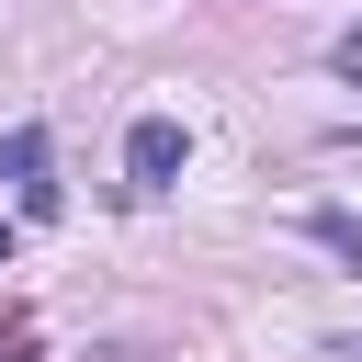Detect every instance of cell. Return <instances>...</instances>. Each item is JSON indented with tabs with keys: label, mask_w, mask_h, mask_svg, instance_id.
I'll use <instances>...</instances> for the list:
<instances>
[{
	"label": "cell",
	"mask_w": 362,
	"mask_h": 362,
	"mask_svg": "<svg viewBox=\"0 0 362 362\" xmlns=\"http://www.w3.org/2000/svg\"><path fill=\"white\" fill-rule=\"evenodd\" d=\"M305 238H317V249H339V260L362 272V215H339V204H317V215H305Z\"/></svg>",
	"instance_id": "obj_3"
},
{
	"label": "cell",
	"mask_w": 362,
	"mask_h": 362,
	"mask_svg": "<svg viewBox=\"0 0 362 362\" xmlns=\"http://www.w3.org/2000/svg\"><path fill=\"white\" fill-rule=\"evenodd\" d=\"M0 272H11V215H0Z\"/></svg>",
	"instance_id": "obj_5"
},
{
	"label": "cell",
	"mask_w": 362,
	"mask_h": 362,
	"mask_svg": "<svg viewBox=\"0 0 362 362\" xmlns=\"http://www.w3.org/2000/svg\"><path fill=\"white\" fill-rule=\"evenodd\" d=\"M339 79H351V90H362V23H351V34H339Z\"/></svg>",
	"instance_id": "obj_4"
},
{
	"label": "cell",
	"mask_w": 362,
	"mask_h": 362,
	"mask_svg": "<svg viewBox=\"0 0 362 362\" xmlns=\"http://www.w3.org/2000/svg\"><path fill=\"white\" fill-rule=\"evenodd\" d=\"M45 158H57V147H45V124H11V136H0V181L23 192V215H57V181H45Z\"/></svg>",
	"instance_id": "obj_2"
},
{
	"label": "cell",
	"mask_w": 362,
	"mask_h": 362,
	"mask_svg": "<svg viewBox=\"0 0 362 362\" xmlns=\"http://www.w3.org/2000/svg\"><path fill=\"white\" fill-rule=\"evenodd\" d=\"M181 158H192V136H181L170 113H147V124L124 136V181H136V192H170V181H181Z\"/></svg>",
	"instance_id": "obj_1"
}]
</instances>
